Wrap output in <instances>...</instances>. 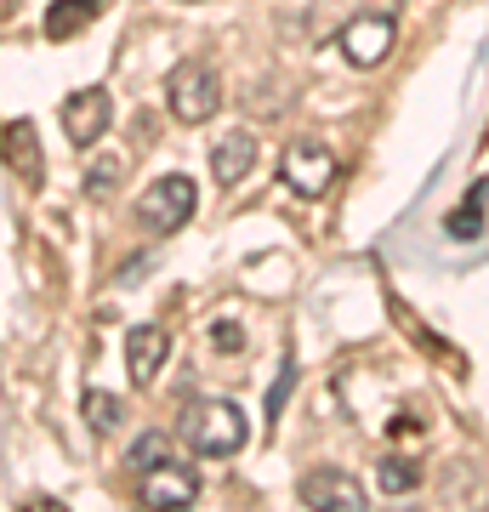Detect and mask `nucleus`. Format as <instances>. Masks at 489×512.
I'll return each mask as SVG.
<instances>
[{"label":"nucleus","instance_id":"f257e3e1","mask_svg":"<svg viewBox=\"0 0 489 512\" xmlns=\"http://www.w3.org/2000/svg\"><path fill=\"white\" fill-rule=\"evenodd\" d=\"M182 439L194 444V456H239L251 439V421L245 410L228 399H205L182 410Z\"/></svg>","mask_w":489,"mask_h":512},{"label":"nucleus","instance_id":"f03ea898","mask_svg":"<svg viewBox=\"0 0 489 512\" xmlns=\"http://www.w3.org/2000/svg\"><path fill=\"white\" fill-rule=\"evenodd\" d=\"M165 109H171V120H177V126H205V120L222 109L217 69H211V63H200V57L177 63V69L165 74Z\"/></svg>","mask_w":489,"mask_h":512},{"label":"nucleus","instance_id":"7ed1b4c3","mask_svg":"<svg viewBox=\"0 0 489 512\" xmlns=\"http://www.w3.org/2000/svg\"><path fill=\"white\" fill-rule=\"evenodd\" d=\"M279 177L296 200H325L330 183H336V148L319 143V137H296L279 160Z\"/></svg>","mask_w":489,"mask_h":512},{"label":"nucleus","instance_id":"20e7f679","mask_svg":"<svg viewBox=\"0 0 489 512\" xmlns=\"http://www.w3.org/2000/svg\"><path fill=\"white\" fill-rule=\"evenodd\" d=\"M336 46H342V57L353 69H376V63H387V52L399 46V23H393V12H353V18L342 23Z\"/></svg>","mask_w":489,"mask_h":512},{"label":"nucleus","instance_id":"39448f33","mask_svg":"<svg viewBox=\"0 0 489 512\" xmlns=\"http://www.w3.org/2000/svg\"><path fill=\"white\" fill-rule=\"evenodd\" d=\"M194 205H200V188L188 183V177H160L154 188H143L137 222H143L148 234H177L182 222L194 217Z\"/></svg>","mask_w":489,"mask_h":512},{"label":"nucleus","instance_id":"423d86ee","mask_svg":"<svg viewBox=\"0 0 489 512\" xmlns=\"http://www.w3.org/2000/svg\"><path fill=\"white\" fill-rule=\"evenodd\" d=\"M296 501L302 507H319V512H364L370 507L364 484L353 473H342V467H313V473H302Z\"/></svg>","mask_w":489,"mask_h":512},{"label":"nucleus","instance_id":"0eeeda50","mask_svg":"<svg viewBox=\"0 0 489 512\" xmlns=\"http://www.w3.org/2000/svg\"><path fill=\"white\" fill-rule=\"evenodd\" d=\"M109 120H114V97L103 92V86H86V92H74L69 103H63V131H69L74 148L103 143Z\"/></svg>","mask_w":489,"mask_h":512},{"label":"nucleus","instance_id":"6e6552de","mask_svg":"<svg viewBox=\"0 0 489 512\" xmlns=\"http://www.w3.org/2000/svg\"><path fill=\"white\" fill-rule=\"evenodd\" d=\"M137 495H143V507H194L200 501V473L188 467V461H165V467H154V473H143V484H137Z\"/></svg>","mask_w":489,"mask_h":512},{"label":"nucleus","instance_id":"1a4fd4ad","mask_svg":"<svg viewBox=\"0 0 489 512\" xmlns=\"http://www.w3.org/2000/svg\"><path fill=\"white\" fill-rule=\"evenodd\" d=\"M171 359V330L165 325H131L126 330V370L131 387H154L160 382V365Z\"/></svg>","mask_w":489,"mask_h":512},{"label":"nucleus","instance_id":"9d476101","mask_svg":"<svg viewBox=\"0 0 489 512\" xmlns=\"http://www.w3.org/2000/svg\"><path fill=\"white\" fill-rule=\"evenodd\" d=\"M251 165H256V137L251 131H228L217 148H211V177H217L222 188H234L251 177Z\"/></svg>","mask_w":489,"mask_h":512},{"label":"nucleus","instance_id":"9b49d317","mask_svg":"<svg viewBox=\"0 0 489 512\" xmlns=\"http://www.w3.org/2000/svg\"><path fill=\"white\" fill-rule=\"evenodd\" d=\"M103 6L109 0H57V6H46V40H74L86 23L103 18Z\"/></svg>","mask_w":489,"mask_h":512},{"label":"nucleus","instance_id":"f8f14e48","mask_svg":"<svg viewBox=\"0 0 489 512\" xmlns=\"http://www.w3.org/2000/svg\"><path fill=\"white\" fill-rule=\"evenodd\" d=\"M6 165H12V171H18L29 188L46 177V165H40V148H35V126H29V120H12V126H6Z\"/></svg>","mask_w":489,"mask_h":512},{"label":"nucleus","instance_id":"ddd939ff","mask_svg":"<svg viewBox=\"0 0 489 512\" xmlns=\"http://www.w3.org/2000/svg\"><path fill=\"white\" fill-rule=\"evenodd\" d=\"M80 416H86V427L97 433V439H109V433H120V427H126V399H114V393H103V387H86Z\"/></svg>","mask_w":489,"mask_h":512},{"label":"nucleus","instance_id":"4468645a","mask_svg":"<svg viewBox=\"0 0 489 512\" xmlns=\"http://www.w3.org/2000/svg\"><path fill=\"white\" fill-rule=\"evenodd\" d=\"M165 461H171V433H160V427L137 433V439H131V450H126V467H131L137 478L154 473V467H165Z\"/></svg>","mask_w":489,"mask_h":512},{"label":"nucleus","instance_id":"2eb2a0df","mask_svg":"<svg viewBox=\"0 0 489 512\" xmlns=\"http://www.w3.org/2000/svg\"><path fill=\"white\" fill-rule=\"evenodd\" d=\"M376 484L387 495H404V490H416L421 484V467L410 456H387V461H376Z\"/></svg>","mask_w":489,"mask_h":512},{"label":"nucleus","instance_id":"dca6fc26","mask_svg":"<svg viewBox=\"0 0 489 512\" xmlns=\"http://www.w3.org/2000/svg\"><path fill=\"white\" fill-rule=\"evenodd\" d=\"M120 177H126V160H120V154H103V160L86 171V194H91V200H103Z\"/></svg>","mask_w":489,"mask_h":512},{"label":"nucleus","instance_id":"f3484780","mask_svg":"<svg viewBox=\"0 0 489 512\" xmlns=\"http://www.w3.org/2000/svg\"><path fill=\"white\" fill-rule=\"evenodd\" d=\"M472 217H484V188H472V194H467V205L450 217V234H455V239H472V234H467Z\"/></svg>","mask_w":489,"mask_h":512},{"label":"nucleus","instance_id":"a211bd4d","mask_svg":"<svg viewBox=\"0 0 489 512\" xmlns=\"http://www.w3.org/2000/svg\"><path fill=\"white\" fill-rule=\"evenodd\" d=\"M290 387H296V359H285V365H279V382H273V393H268V421L279 416V410H285Z\"/></svg>","mask_w":489,"mask_h":512},{"label":"nucleus","instance_id":"6ab92c4d","mask_svg":"<svg viewBox=\"0 0 489 512\" xmlns=\"http://www.w3.org/2000/svg\"><path fill=\"white\" fill-rule=\"evenodd\" d=\"M211 348H217V353H239V348H245V330H239L234 319H217V325H211Z\"/></svg>","mask_w":489,"mask_h":512}]
</instances>
